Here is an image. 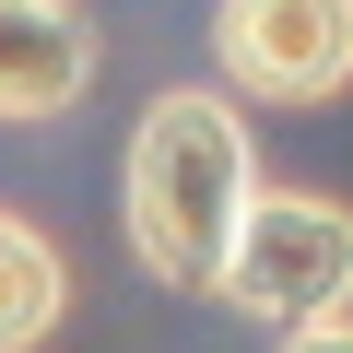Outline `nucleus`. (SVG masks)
<instances>
[{"mask_svg":"<svg viewBox=\"0 0 353 353\" xmlns=\"http://www.w3.org/2000/svg\"><path fill=\"white\" fill-rule=\"evenodd\" d=\"M130 259L165 283V294H212L224 283V248H236V212L259 189V153H248V118L236 94L212 83H165L130 130Z\"/></svg>","mask_w":353,"mask_h":353,"instance_id":"1","label":"nucleus"},{"mask_svg":"<svg viewBox=\"0 0 353 353\" xmlns=\"http://www.w3.org/2000/svg\"><path fill=\"white\" fill-rule=\"evenodd\" d=\"M212 294L236 318H259V330L353 306V201H330V189H248Z\"/></svg>","mask_w":353,"mask_h":353,"instance_id":"2","label":"nucleus"},{"mask_svg":"<svg viewBox=\"0 0 353 353\" xmlns=\"http://www.w3.org/2000/svg\"><path fill=\"white\" fill-rule=\"evenodd\" d=\"M212 59L248 106H330L353 83V0H212Z\"/></svg>","mask_w":353,"mask_h":353,"instance_id":"3","label":"nucleus"},{"mask_svg":"<svg viewBox=\"0 0 353 353\" xmlns=\"http://www.w3.org/2000/svg\"><path fill=\"white\" fill-rule=\"evenodd\" d=\"M94 83V12L83 0H0V118H59Z\"/></svg>","mask_w":353,"mask_h":353,"instance_id":"4","label":"nucleus"},{"mask_svg":"<svg viewBox=\"0 0 353 353\" xmlns=\"http://www.w3.org/2000/svg\"><path fill=\"white\" fill-rule=\"evenodd\" d=\"M59 318H71V271H59V248H48L24 212H0V353H36Z\"/></svg>","mask_w":353,"mask_h":353,"instance_id":"5","label":"nucleus"},{"mask_svg":"<svg viewBox=\"0 0 353 353\" xmlns=\"http://www.w3.org/2000/svg\"><path fill=\"white\" fill-rule=\"evenodd\" d=\"M271 353H353V306H330V318H294Z\"/></svg>","mask_w":353,"mask_h":353,"instance_id":"6","label":"nucleus"}]
</instances>
